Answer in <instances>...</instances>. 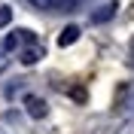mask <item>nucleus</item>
Returning <instances> with one entry per match:
<instances>
[{
    "mask_svg": "<svg viewBox=\"0 0 134 134\" xmlns=\"http://www.w3.org/2000/svg\"><path fill=\"white\" fill-rule=\"evenodd\" d=\"M21 61H25V64H34V61H37V52H25V55H21Z\"/></svg>",
    "mask_w": 134,
    "mask_h": 134,
    "instance_id": "423d86ee",
    "label": "nucleus"
},
{
    "mask_svg": "<svg viewBox=\"0 0 134 134\" xmlns=\"http://www.w3.org/2000/svg\"><path fill=\"white\" fill-rule=\"evenodd\" d=\"M113 12H116V3H107L104 12H94V21H107V18H113Z\"/></svg>",
    "mask_w": 134,
    "mask_h": 134,
    "instance_id": "20e7f679",
    "label": "nucleus"
},
{
    "mask_svg": "<svg viewBox=\"0 0 134 134\" xmlns=\"http://www.w3.org/2000/svg\"><path fill=\"white\" fill-rule=\"evenodd\" d=\"M25 104H27V113H31L34 119H43V116H46V104H43L40 98H27Z\"/></svg>",
    "mask_w": 134,
    "mask_h": 134,
    "instance_id": "f257e3e1",
    "label": "nucleus"
},
{
    "mask_svg": "<svg viewBox=\"0 0 134 134\" xmlns=\"http://www.w3.org/2000/svg\"><path fill=\"white\" fill-rule=\"evenodd\" d=\"M31 3H34V6H40V9H58V12L70 6V0H31Z\"/></svg>",
    "mask_w": 134,
    "mask_h": 134,
    "instance_id": "7ed1b4c3",
    "label": "nucleus"
},
{
    "mask_svg": "<svg viewBox=\"0 0 134 134\" xmlns=\"http://www.w3.org/2000/svg\"><path fill=\"white\" fill-rule=\"evenodd\" d=\"M9 18H12V12H9V6H3V9H0V25H6Z\"/></svg>",
    "mask_w": 134,
    "mask_h": 134,
    "instance_id": "39448f33",
    "label": "nucleus"
},
{
    "mask_svg": "<svg viewBox=\"0 0 134 134\" xmlns=\"http://www.w3.org/2000/svg\"><path fill=\"white\" fill-rule=\"evenodd\" d=\"M76 37H79V27L67 25L64 31H61V37H58V46H70V43H76Z\"/></svg>",
    "mask_w": 134,
    "mask_h": 134,
    "instance_id": "f03ea898",
    "label": "nucleus"
}]
</instances>
